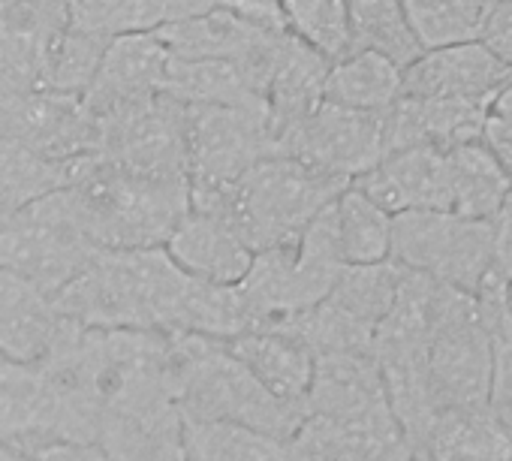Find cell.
<instances>
[{"instance_id": "6da1fadb", "label": "cell", "mask_w": 512, "mask_h": 461, "mask_svg": "<svg viewBox=\"0 0 512 461\" xmlns=\"http://www.w3.org/2000/svg\"><path fill=\"white\" fill-rule=\"evenodd\" d=\"M43 199L97 248H166L190 214V178L148 175L103 154H85L73 163L70 181Z\"/></svg>"}, {"instance_id": "7a4b0ae2", "label": "cell", "mask_w": 512, "mask_h": 461, "mask_svg": "<svg viewBox=\"0 0 512 461\" xmlns=\"http://www.w3.org/2000/svg\"><path fill=\"white\" fill-rule=\"evenodd\" d=\"M193 287L166 248L97 251V257L55 296L64 320L82 329L181 332Z\"/></svg>"}, {"instance_id": "3957f363", "label": "cell", "mask_w": 512, "mask_h": 461, "mask_svg": "<svg viewBox=\"0 0 512 461\" xmlns=\"http://www.w3.org/2000/svg\"><path fill=\"white\" fill-rule=\"evenodd\" d=\"M344 187H350V181L335 178L293 154L275 151L253 163L229 190L193 199L190 208L229 220L244 242L260 254L278 245H293Z\"/></svg>"}, {"instance_id": "277c9868", "label": "cell", "mask_w": 512, "mask_h": 461, "mask_svg": "<svg viewBox=\"0 0 512 461\" xmlns=\"http://www.w3.org/2000/svg\"><path fill=\"white\" fill-rule=\"evenodd\" d=\"M172 377L175 401L184 419L235 422L281 437H296L305 422L299 410L278 401L250 374V368L226 347V341L175 332Z\"/></svg>"}, {"instance_id": "5b68a950", "label": "cell", "mask_w": 512, "mask_h": 461, "mask_svg": "<svg viewBox=\"0 0 512 461\" xmlns=\"http://www.w3.org/2000/svg\"><path fill=\"white\" fill-rule=\"evenodd\" d=\"M392 260L476 296L482 281L494 272L491 220H473L452 208L395 214Z\"/></svg>"}, {"instance_id": "8992f818", "label": "cell", "mask_w": 512, "mask_h": 461, "mask_svg": "<svg viewBox=\"0 0 512 461\" xmlns=\"http://www.w3.org/2000/svg\"><path fill=\"white\" fill-rule=\"evenodd\" d=\"M190 202L229 190L278 151L269 106H187Z\"/></svg>"}, {"instance_id": "52a82bcc", "label": "cell", "mask_w": 512, "mask_h": 461, "mask_svg": "<svg viewBox=\"0 0 512 461\" xmlns=\"http://www.w3.org/2000/svg\"><path fill=\"white\" fill-rule=\"evenodd\" d=\"M428 371L440 410L488 404L491 335L473 293L443 284L428 335Z\"/></svg>"}, {"instance_id": "ba28073f", "label": "cell", "mask_w": 512, "mask_h": 461, "mask_svg": "<svg viewBox=\"0 0 512 461\" xmlns=\"http://www.w3.org/2000/svg\"><path fill=\"white\" fill-rule=\"evenodd\" d=\"M73 223H67L46 199H37L28 211L0 229V266H7L46 290L52 299L97 257Z\"/></svg>"}, {"instance_id": "9c48e42d", "label": "cell", "mask_w": 512, "mask_h": 461, "mask_svg": "<svg viewBox=\"0 0 512 461\" xmlns=\"http://www.w3.org/2000/svg\"><path fill=\"white\" fill-rule=\"evenodd\" d=\"M278 151L293 154L335 178L356 181L386 157L383 115L323 103L278 139Z\"/></svg>"}, {"instance_id": "30bf717a", "label": "cell", "mask_w": 512, "mask_h": 461, "mask_svg": "<svg viewBox=\"0 0 512 461\" xmlns=\"http://www.w3.org/2000/svg\"><path fill=\"white\" fill-rule=\"evenodd\" d=\"M169 64L172 52L154 31L115 37L103 55L91 88L82 94V106L91 124L115 109L166 94Z\"/></svg>"}, {"instance_id": "8fae6325", "label": "cell", "mask_w": 512, "mask_h": 461, "mask_svg": "<svg viewBox=\"0 0 512 461\" xmlns=\"http://www.w3.org/2000/svg\"><path fill=\"white\" fill-rule=\"evenodd\" d=\"M494 97H413L404 94L383 112L386 154L416 145L452 151L482 139Z\"/></svg>"}, {"instance_id": "7c38bea8", "label": "cell", "mask_w": 512, "mask_h": 461, "mask_svg": "<svg viewBox=\"0 0 512 461\" xmlns=\"http://www.w3.org/2000/svg\"><path fill=\"white\" fill-rule=\"evenodd\" d=\"M389 214L452 208V175L449 151L416 145L389 151L377 166L353 181Z\"/></svg>"}, {"instance_id": "4fadbf2b", "label": "cell", "mask_w": 512, "mask_h": 461, "mask_svg": "<svg viewBox=\"0 0 512 461\" xmlns=\"http://www.w3.org/2000/svg\"><path fill=\"white\" fill-rule=\"evenodd\" d=\"M311 458L344 461H407L416 446L398 422L389 401L350 416H305L296 434Z\"/></svg>"}, {"instance_id": "5bb4252c", "label": "cell", "mask_w": 512, "mask_h": 461, "mask_svg": "<svg viewBox=\"0 0 512 461\" xmlns=\"http://www.w3.org/2000/svg\"><path fill=\"white\" fill-rule=\"evenodd\" d=\"M226 347L278 401H284L287 407L305 416L314 371H317V353L293 326L278 323V326L250 329L226 341Z\"/></svg>"}, {"instance_id": "9a60e30c", "label": "cell", "mask_w": 512, "mask_h": 461, "mask_svg": "<svg viewBox=\"0 0 512 461\" xmlns=\"http://www.w3.org/2000/svg\"><path fill=\"white\" fill-rule=\"evenodd\" d=\"M509 82L512 67L482 40L428 49L404 67V94L413 97H497Z\"/></svg>"}, {"instance_id": "2e32d148", "label": "cell", "mask_w": 512, "mask_h": 461, "mask_svg": "<svg viewBox=\"0 0 512 461\" xmlns=\"http://www.w3.org/2000/svg\"><path fill=\"white\" fill-rule=\"evenodd\" d=\"M64 329L67 320L46 290L0 266V350L22 365H37L52 353Z\"/></svg>"}, {"instance_id": "e0dca14e", "label": "cell", "mask_w": 512, "mask_h": 461, "mask_svg": "<svg viewBox=\"0 0 512 461\" xmlns=\"http://www.w3.org/2000/svg\"><path fill=\"white\" fill-rule=\"evenodd\" d=\"M166 251L187 275L211 284L244 281L256 260V251L229 220L193 208L166 242Z\"/></svg>"}, {"instance_id": "ac0fdd59", "label": "cell", "mask_w": 512, "mask_h": 461, "mask_svg": "<svg viewBox=\"0 0 512 461\" xmlns=\"http://www.w3.org/2000/svg\"><path fill=\"white\" fill-rule=\"evenodd\" d=\"M329 67L332 61L314 52L308 43H302L293 34L284 37L266 82V103L275 127V142L326 103Z\"/></svg>"}, {"instance_id": "d6986e66", "label": "cell", "mask_w": 512, "mask_h": 461, "mask_svg": "<svg viewBox=\"0 0 512 461\" xmlns=\"http://www.w3.org/2000/svg\"><path fill=\"white\" fill-rule=\"evenodd\" d=\"M389 401L374 350L320 353L305 416H350Z\"/></svg>"}, {"instance_id": "ffe728a7", "label": "cell", "mask_w": 512, "mask_h": 461, "mask_svg": "<svg viewBox=\"0 0 512 461\" xmlns=\"http://www.w3.org/2000/svg\"><path fill=\"white\" fill-rule=\"evenodd\" d=\"M425 452L431 461H512V422L491 404L443 410Z\"/></svg>"}, {"instance_id": "44dd1931", "label": "cell", "mask_w": 512, "mask_h": 461, "mask_svg": "<svg viewBox=\"0 0 512 461\" xmlns=\"http://www.w3.org/2000/svg\"><path fill=\"white\" fill-rule=\"evenodd\" d=\"M166 94L184 106H269L263 82L244 64L223 58H172Z\"/></svg>"}, {"instance_id": "7402d4cb", "label": "cell", "mask_w": 512, "mask_h": 461, "mask_svg": "<svg viewBox=\"0 0 512 461\" xmlns=\"http://www.w3.org/2000/svg\"><path fill=\"white\" fill-rule=\"evenodd\" d=\"M190 461H311L299 437H281L235 422L184 419Z\"/></svg>"}, {"instance_id": "603a6c76", "label": "cell", "mask_w": 512, "mask_h": 461, "mask_svg": "<svg viewBox=\"0 0 512 461\" xmlns=\"http://www.w3.org/2000/svg\"><path fill=\"white\" fill-rule=\"evenodd\" d=\"M404 97V64L377 49H356L329 67L326 100L383 115Z\"/></svg>"}, {"instance_id": "cb8c5ba5", "label": "cell", "mask_w": 512, "mask_h": 461, "mask_svg": "<svg viewBox=\"0 0 512 461\" xmlns=\"http://www.w3.org/2000/svg\"><path fill=\"white\" fill-rule=\"evenodd\" d=\"M76 160L64 163L19 139L0 136V229L28 211L37 199L64 187Z\"/></svg>"}, {"instance_id": "d4e9b609", "label": "cell", "mask_w": 512, "mask_h": 461, "mask_svg": "<svg viewBox=\"0 0 512 461\" xmlns=\"http://www.w3.org/2000/svg\"><path fill=\"white\" fill-rule=\"evenodd\" d=\"M332 220L338 248L347 266H371L392 260L395 214L377 205L356 184L344 187L332 202Z\"/></svg>"}, {"instance_id": "484cf974", "label": "cell", "mask_w": 512, "mask_h": 461, "mask_svg": "<svg viewBox=\"0 0 512 461\" xmlns=\"http://www.w3.org/2000/svg\"><path fill=\"white\" fill-rule=\"evenodd\" d=\"M449 175L452 211L473 220H494L512 190V175L500 166L482 139L449 151Z\"/></svg>"}, {"instance_id": "4316f807", "label": "cell", "mask_w": 512, "mask_h": 461, "mask_svg": "<svg viewBox=\"0 0 512 461\" xmlns=\"http://www.w3.org/2000/svg\"><path fill=\"white\" fill-rule=\"evenodd\" d=\"M419 49H443L482 40L494 0H401Z\"/></svg>"}, {"instance_id": "83f0119b", "label": "cell", "mask_w": 512, "mask_h": 461, "mask_svg": "<svg viewBox=\"0 0 512 461\" xmlns=\"http://www.w3.org/2000/svg\"><path fill=\"white\" fill-rule=\"evenodd\" d=\"M287 31L332 64L356 52L350 0H278Z\"/></svg>"}, {"instance_id": "f1b7e54d", "label": "cell", "mask_w": 512, "mask_h": 461, "mask_svg": "<svg viewBox=\"0 0 512 461\" xmlns=\"http://www.w3.org/2000/svg\"><path fill=\"white\" fill-rule=\"evenodd\" d=\"M512 284L494 269L476 299L482 305L488 335H491V383H488V404L512 422Z\"/></svg>"}, {"instance_id": "f546056e", "label": "cell", "mask_w": 512, "mask_h": 461, "mask_svg": "<svg viewBox=\"0 0 512 461\" xmlns=\"http://www.w3.org/2000/svg\"><path fill=\"white\" fill-rule=\"evenodd\" d=\"M401 278H404V266H398L395 260H383L371 266H344L335 290L326 299H332L359 323L371 326L377 335V326L395 305Z\"/></svg>"}, {"instance_id": "4dcf8cb0", "label": "cell", "mask_w": 512, "mask_h": 461, "mask_svg": "<svg viewBox=\"0 0 512 461\" xmlns=\"http://www.w3.org/2000/svg\"><path fill=\"white\" fill-rule=\"evenodd\" d=\"M350 7H353V28H356L359 49L386 52L404 67L422 55L404 19L401 0H350Z\"/></svg>"}, {"instance_id": "1f68e13d", "label": "cell", "mask_w": 512, "mask_h": 461, "mask_svg": "<svg viewBox=\"0 0 512 461\" xmlns=\"http://www.w3.org/2000/svg\"><path fill=\"white\" fill-rule=\"evenodd\" d=\"M112 40L109 37H100V34H88V31L67 28L58 37V43L52 46L43 88L58 91V94L82 97L91 88V82H94V76H97V70L103 64V55H106V49H109Z\"/></svg>"}, {"instance_id": "d6a6232c", "label": "cell", "mask_w": 512, "mask_h": 461, "mask_svg": "<svg viewBox=\"0 0 512 461\" xmlns=\"http://www.w3.org/2000/svg\"><path fill=\"white\" fill-rule=\"evenodd\" d=\"M482 43L506 64L512 67V0H494V7L488 13Z\"/></svg>"}, {"instance_id": "836d02e7", "label": "cell", "mask_w": 512, "mask_h": 461, "mask_svg": "<svg viewBox=\"0 0 512 461\" xmlns=\"http://www.w3.org/2000/svg\"><path fill=\"white\" fill-rule=\"evenodd\" d=\"M482 142L500 160V166L512 175V112H503L491 103V112H488V121L482 130Z\"/></svg>"}, {"instance_id": "e575fe53", "label": "cell", "mask_w": 512, "mask_h": 461, "mask_svg": "<svg viewBox=\"0 0 512 461\" xmlns=\"http://www.w3.org/2000/svg\"><path fill=\"white\" fill-rule=\"evenodd\" d=\"M491 229H494V269L512 284V190L503 208L497 211V217L491 220Z\"/></svg>"}, {"instance_id": "d590c367", "label": "cell", "mask_w": 512, "mask_h": 461, "mask_svg": "<svg viewBox=\"0 0 512 461\" xmlns=\"http://www.w3.org/2000/svg\"><path fill=\"white\" fill-rule=\"evenodd\" d=\"M31 431L25 398L16 386L0 383V437H22Z\"/></svg>"}, {"instance_id": "8d00e7d4", "label": "cell", "mask_w": 512, "mask_h": 461, "mask_svg": "<svg viewBox=\"0 0 512 461\" xmlns=\"http://www.w3.org/2000/svg\"><path fill=\"white\" fill-rule=\"evenodd\" d=\"M0 461H46L34 437H0Z\"/></svg>"}, {"instance_id": "74e56055", "label": "cell", "mask_w": 512, "mask_h": 461, "mask_svg": "<svg viewBox=\"0 0 512 461\" xmlns=\"http://www.w3.org/2000/svg\"><path fill=\"white\" fill-rule=\"evenodd\" d=\"M31 368L34 365H22V362L10 359L4 350H0V383H4V386H16L19 389L31 377Z\"/></svg>"}, {"instance_id": "f35d334b", "label": "cell", "mask_w": 512, "mask_h": 461, "mask_svg": "<svg viewBox=\"0 0 512 461\" xmlns=\"http://www.w3.org/2000/svg\"><path fill=\"white\" fill-rule=\"evenodd\" d=\"M407 461H431V458H428V452H425V449H416Z\"/></svg>"}, {"instance_id": "ab89813d", "label": "cell", "mask_w": 512, "mask_h": 461, "mask_svg": "<svg viewBox=\"0 0 512 461\" xmlns=\"http://www.w3.org/2000/svg\"><path fill=\"white\" fill-rule=\"evenodd\" d=\"M311 461H344V458H311Z\"/></svg>"}, {"instance_id": "60d3db41", "label": "cell", "mask_w": 512, "mask_h": 461, "mask_svg": "<svg viewBox=\"0 0 512 461\" xmlns=\"http://www.w3.org/2000/svg\"><path fill=\"white\" fill-rule=\"evenodd\" d=\"M509 296H512V290H509Z\"/></svg>"}]
</instances>
